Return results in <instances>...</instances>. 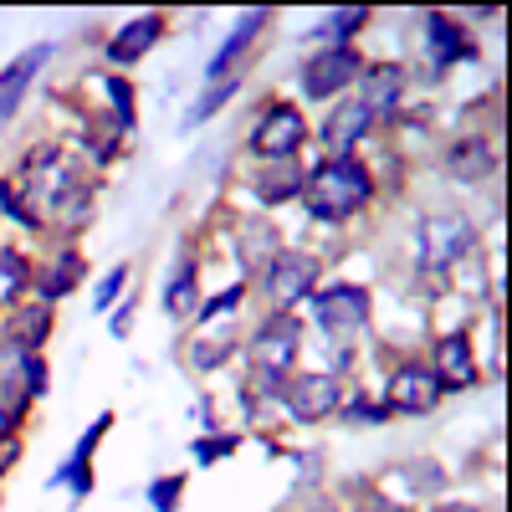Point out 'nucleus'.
<instances>
[{
	"mask_svg": "<svg viewBox=\"0 0 512 512\" xmlns=\"http://www.w3.org/2000/svg\"><path fill=\"white\" fill-rule=\"evenodd\" d=\"M21 200L36 221H62L77 226L93 205V185L77 175V164L62 149H36L21 169Z\"/></svg>",
	"mask_w": 512,
	"mask_h": 512,
	"instance_id": "nucleus-1",
	"label": "nucleus"
},
{
	"mask_svg": "<svg viewBox=\"0 0 512 512\" xmlns=\"http://www.w3.org/2000/svg\"><path fill=\"white\" fill-rule=\"evenodd\" d=\"M369 169L359 159H323L303 180V200L318 221H349L354 210L369 200Z\"/></svg>",
	"mask_w": 512,
	"mask_h": 512,
	"instance_id": "nucleus-2",
	"label": "nucleus"
},
{
	"mask_svg": "<svg viewBox=\"0 0 512 512\" xmlns=\"http://www.w3.org/2000/svg\"><path fill=\"white\" fill-rule=\"evenodd\" d=\"M297 344H303V323H297L292 313H272L262 328H256V338H251V364H256V374H262L267 390H272V384H282V374L292 369Z\"/></svg>",
	"mask_w": 512,
	"mask_h": 512,
	"instance_id": "nucleus-3",
	"label": "nucleus"
},
{
	"mask_svg": "<svg viewBox=\"0 0 512 512\" xmlns=\"http://www.w3.org/2000/svg\"><path fill=\"white\" fill-rule=\"evenodd\" d=\"M477 246V226L466 216H431L420 226V272H446L456 256H466Z\"/></svg>",
	"mask_w": 512,
	"mask_h": 512,
	"instance_id": "nucleus-4",
	"label": "nucleus"
},
{
	"mask_svg": "<svg viewBox=\"0 0 512 512\" xmlns=\"http://www.w3.org/2000/svg\"><path fill=\"white\" fill-rule=\"evenodd\" d=\"M303 139H308L303 113L287 108V103H277L272 113H262V123H256L251 154H256V159H267V164H282V159H292L297 149H303Z\"/></svg>",
	"mask_w": 512,
	"mask_h": 512,
	"instance_id": "nucleus-5",
	"label": "nucleus"
},
{
	"mask_svg": "<svg viewBox=\"0 0 512 512\" xmlns=\"http://www.w3.org/2000/svg\"><path fill=\"white\" fill-rule=\"evenodd\" d=\"M441 405V384L431 374V364H400L390 374V390H384V410L390 415H431Z\"/></svg>",
	"mask_w": 512,
	"mask_h": 512,
	"instance_id": "nucleus-6",
	"label": "nucleus"
},
{
	"mask_svg": "<svg viewBox=\"0 0 512 512\" xmlns=\"http://www.w3.org/2000/svg\"><path fill=\"white\" fill-rule=\"evenodd\" d=\"M313 318L328 338H354L369 318V292L364 287H349V282H338L328 292L313 297Z\"/></svg>",
	"mask_w": 512,
	"mask_h": 512,
	"instance_id": "nucleus-7",
	"label": "nucleus"
},
{
	"mask_svg": "<svg viewBox=\"0 0 512 512\" xmlns=\"http://www.w3.org/2000/svg\"><path fill=\"white\" fill-rule=\"evenodd\" d=\"M262 272H267L262 287H267V297L277 303V313H287L292 303H303V297L313 292V282H318L313 256H303V251H277Z\"/></svg>",
	"mask_w": 512,
	"mask_h": 512,
	"instance_id": "nucleus-8",
	"label": "nucleus"
},
{
	"mask_svg": "<svg viewBox=\"0 0 512 512\" xmlns=\"http://www.w3.org/2000/svg\"><path fill=\"white\" fill-rule=\"evenodd\" d=\"M282 400H287V415L292 420H328L338 410V400H344V384H338V374H292L282 384Z\"/></svg>",
	"mask_w": 512,
	"mask_h": 512,
	"instance_id": "nucleus-9",
	"label": "nucleus"
},
{
	"mask_svg": "<svg viewBox=\"0 0 512 512\" xmlns=\"http://www.w3.org/2000/svg\"><path fill=\"white\" fill-rule=\"evenodd\" d=\"M359 72H364V62H359L354 47H328V52L308 57V67H303V93H308V98H333V93H344L349 82H359Z\"/></svg>",
	"mask_w": 512,
	"mask_h": 512,
	"instance_id": "nucleus-10",
	"label": "nucleus"
},
{
	"mask_svg": "<svg viewBox=\"0 0 512 512\" xmlns=\"http://www.w3.org/2000/svg\"><path fill=\"white\" fill-rule=\"evenodd\" d=\"M431 374H436V384H441V390H472V384H477L472 338H466V333H446L441 344H436Z\"/></svg>",
	"mask_w": 512,
	"mask_h": 512,
	"instance_id": "nucleus-11",
	"label": "nucleus"
},
{
	"mask_svg": "<svg viewBox=\"0 0 512 512\" xmlns=\"http://www.w3.org/2000/svg\"><path fill=\"white\" fill-rule=\"evenodd\" d=\"M497 169V149L487 144V139H456L451 144V154H446V175L451 180H461V185H477V180H487Z\"/></svg>",
	"mask_w": 512,
	"mask_h": 512,
	"instance_id": "nucleus-12",
	"label": "nucleus"
},
{
	"mask_svg": "<svg viewBox=\"0 0 512 512\" xmlns=\"http://www.w3.org/2000/svg\"><path fill=\"white\" fill-rule=\"evenodd\" d=\"M425 52H431L436 67H451L461 57H477L472 36H466L456 21H446V16H425Z\"/></svg>",
	"mask_w": 512,
	"mask_h": 512,
	"instance_id": "nucleus-13",
	"label": "nucleus"
},
{
	"mask_svg": "<svg viewBox=\"0 0 512 512\" xmlns=\"http://www.w3.org/2000/svg\"><path fill=\"white\" fill-rule=\"evenodd\" d=\"M400 93H405V67H364L359 72V103L369 108V113H390L395 103H400Z\"/></svg>",
	"mask_w": 512,
	"mask_h": 512,
	"instance_id": "nucleus-14",
	"label": "nucleus"
},
{
	"mask_svg": "<svg viewBox=\"0 0 512 512\" xmlns=\"http://www.w3.org/2000/svg\"><path fill=\"white\" fill-rule=\"evenodd\" d=\"M369 123H374V113L354 98V103H344L328 123H323V139H328V149H333V159H349V149L369 134Z\"/></svg>",
	"mask_w": 512,
	"mask_h": 512,
	"instance_id": "nucleus-15",
	"label": "nucleus"
},
{
	"mask_svg": "<svg viewBox=\"0 0 512 512\" xmlns=\"http://www.w3.org/2000/svg\"><path fill=\"white\" fill-rule=\"evenodd\" d=\"M262 26H267V11H246V16L236 21V31L226 36V47H221L216 57H210V72H205V77H210V82H226V72L236 67V57L251 47V41H256V31H262Z\"/></svg>",
	"mask_w": 512,
	"mask_h": 512,
	"instance_id": "nucleus-16",
	"label": "nucleus"
},
{
	"mask_svg": "<svg viewBox=\"0 0 512 512\" xmlns=\"http://www.w3.org/2000/svg\"><path fill=\"white\" fill-rule=\"evenodd\" d=\"M159 31H164V21H159V16H139V21H128V26L108 41V57H113V62H123V67H128V62H139V57L154 47V41H159Z\"/></svg>",
	"mask_w": 512,
	"mask_h": 512,
	"instance_id": "nucleus-17",
	"label": "nucleus"
},
{
	"mask_svg": "<svg viewBox=\"0 0 512 512\" xmlns=\"http://www.w3.org/2000/svg\"><path fill=\"white\" fill-rule=\"evenodd\" d=\"M41 62H47V47H31L16 67L0 72V118H11V113H16V103H21V93L31 88V77H36Z\"/></svg>",
	"mask_w": 512,
	"mask_h": 512,
	"instance_id": "nucleus-18",
	"label": "nucleus"
},
{
	"mask_svg": "<svg viewBox=\"0 0 512 512\" xmlns=\"http://www.w3.org/2000/svg\"><path fill=\"white\" fill-rule=\"evenodd\" d=\"M47 333H52V308H47V303L21 308V313L11 318V349H21V354H36L41 344H47Z\"/></svg>",
	"mask_w": 512,
	"mask_h": 512,
	"instance_id": "nucleus-19",
	"label": "nucleus"
},
{
	"mask_svg": "<svg viewBox=\"0 0 512 512\" xmlns=\"http://www.w3.org/2000/svg\"><path fill=\"white\" fill-rule=\"evenodd\" d=\"M292 195H303V169H297L292 159L272 164L267 175L256 180V200H262V205H282V200H292Z\"/></svg>",
	"mask_w": 512,
	"mask_h": 512,
	"instance_id": "nucleus-20",
	"label": "nucleus"
},
{
	"mask_svg": "<svg viewBox=\"0 0 512 512\" xmlns=\"http://www.w3.org/2000/svg\"><path fill=\"white\" fill-rule=\"evenodd\" d=\"M272 256H277V231H272L267 221H246V226H241V262H246L251 272H262Z\"/></svg>",
	"mask_w": 512,
	"mask_h": 512,
	"instance_id": "nucleus-21",
	"label": "nucleus"
},
{
	"mask_svg": "<svg viewBox=\"0 0 512 512\" xmlns=\"http://www.w3.org/2000/svg\"><path fill=\"white\" fill-rule=\"evenodd\" d=\"M31 282V262L21 251H0V308L16 303V292Z\"/></svg>",
	"mask_w": 512,
	"mask_h": 512,
	"instance_id": "nucleus-22",
	"label": "nucleus"
},
{
	"mask_svg": "<svg viewBox=\"0 0 512 512\" xmlns=\"http://www.w3.org/2000/svg\"><path fill=\"white\" fill-rule=\"evenodd\" d=\"M77 282H82V256L67 251V256H57V262L47 267V277H41V292H47V297H67Z\"/></svg>",
	"mask_w": 512,
	"mask_h": 512,
	"instance_id": "nucleus-23",
	"label": "nucleus"
},
{
	"mask_svg": "<svg viewBox=\"0 0 512 512\" xmlns=\"http://www.w3.org/2000/svg\"><path fill=\"white\" fill-rule=\"evenodd\" d=\"M195 272L190 267H180L175 272V282H169V292H164V308H169V318H190L195 313Z\"/></svg>",
	"mask_w": 512,
	"mask_h": 512,
	"instance_id": "nucleus-24",
	"label": "nucleus"
},
{
	"mask_svg": "<svg viewBox=\"0 0 512 512\" xmlns=\"http://www.w3.org/2000/svg\"><path fill=\"white\" fill-rule=\"evenodd\" d=\"M236 88H241V77H226V82H210V93H205V98H200V103H195V108L185 113V128H200V123H205L210 113H216V108H221V103H226V98H231Z\"/></svg>",
	"mask_w": 512,
	"mask_h": 512,
	"instance_id": "nucleus-25",
	"label": "nucleus"
},
{
	"mask_svg": "<svg viewBox=\"0 0 512 512\" xmlns=\"http://www.w3.org/2000/svg\"><path fill=\"white\" fill-rule=\"evenodd\" d=\"M369 21V11H338V16H328L313 36H323V41H338V47H349V36L359 31Z\"/></svg>",
	"mask_w": 512,
	"mask_h": 512,
	"instance_id": "nucleus-26",
	"label": "nucleus"
},
{
	"mask_svg": "<svg viewBox=\"0 0 512 512\" xmlns=\"http://www.w3.org/2000/svg\"><path fill=\"white\" fill-rule=\"evenodd\" d=\"M103 93L113 98V118H118V128L134 123V93H128V82H123V77H108V82H103Z\"/></svg>",
	"mask_w": 512,
	"mask_h": 512,
	"instance_id": "nucleus-27",
	"label": "nucleus"
},
{
	"mask_svg": "<svg viewBox=\"0 0 512 512\" xmlns=\"http://www.w3.org/2000/svg\"><path fill=\"white\" fill-rule=\"evenodd\" d=\"M180 492H185V477H159V482L149 487V507H154V512H175Z\"/></svg>",
	"mask_w": 512,
	"mask_h": 512,
	"instance_id": "nucleus-28",
	"label": "nucleus"
},
{
	"mask_svg": "<svg viewBox=\"0 0 512 512\" xmlns=\"http://www.w3.org/2000/svg\"><path fill=\"white\" fill-rule=\"evenodd\" d=\"M241 297H246V287H231V292H221V297H210V303L200 308V323H221L226 313H236Z\"/></svg>",
	"mask_w": 512,
	"mask_h": 512,
	"instance_id": "nucleus-29",
	"label": "nucleus"
},
{
	"mask_svg": "<svg viewBox=\"0 0 512 512\" xmlns=\"http://www.w3.org/2000/svg\"><path fill=\"white\" fill-rule=\"evenodd\" d=\"M231 451H236V436H205V441L195 446V461L210 466V461H221V456H231Z\"/></svg>",
	"mask_w": 512,
	"mask_h": 512,
	"instance_id": "nucleus-30",
	"label": "nucleus"
},
{
	"mask_svg": "<svg viewBox=\"0 0 512 512\" xmlns=\"http://www.w3.org/2000/svg\"><path fill=\"white\" fill-rule=\"evenodd\" d=\"M26 400L11 395V390H0V436H16V420H21Z\"/></svg>",
	"mask_w": 512,
	"mask_h": 512,
	"instance_id": "nucleus-31",
	"label": "nucleus"
},
{
	"mask_svg": "<svg viewBox=\"0 0 512 512\" xmlns=\"http://www.w3.org/2000/svg\"><path fill=\"white\" fill-rule=\"evenodd\" d=\"M231 354V338H210V344H195V369H216Z\"/></svg>",
	"mask_w": 512,
	"mask_h": 512,
	"instance_id": "nucleus-32",
	"label": "nucleus"
},
{
	"mask_svg": "<svg viewBox=\"0 0 512 512\" xmlns=\"http://www.w3.org/2000/svg\"><path fill=\"white\" fill-rule=\"evenodd\" d=\"M123 282H128V267H113V272L103 277V287H98V297H93V303H98V313L118 303V292H123Z\"/></svg>",
	"mask_w": 512,
	"mask_h": 512,
	"instance_id": "nucleus-33",
	"label": "nucleus"
},
{
	"mask_svg": "<svg viewBox=\"0 0 512 512\" xmlns=\"http://www.w3.org/2000/svg\"><path fill=\"white\" fill-rule=\"evenodd\" d=\"M0 210H6V216H16V221H21V226H31V231H36V226H41V221H36V216H31V210H26V200H21V195H16V190H11V185H0Z\"/></svg>",
	"mask_w": 512,
	"mask_h": 512,
	"instance_id": "nucleus-34",
	"label": "nucleus"
},
{
	"mask_svg": "<svg viewBox=\"0 0 512 512\" xmlns=\"http://www.w3.org/2000/svg\"><path fill=\"white\" fill-rule=\"evenodd\" d=\"M16 461H21V441L16 436H0V477H6Z\"/></svg>",
	"mask_w": 512,
	"mask_h": 512,
	"instance_id": "nucleus-35",
	"label": "nucleus"
},
{
	"mask_svg": "<svg viewBox=\"0 0 512 512\" xmlns=\"http://www.w3.org/2000/svg\"><path fill=\"white\" fill-rule=\"evenodd\" d=\"M349 415L354 420H390V410H384V405H349Z\"/></svg>",
	"mask_w": 512,
	"mask_h": 512,
	"instance_id": "nucleus-36",
	"label": "nucleus"
},
{
	"mask_svg": "<svg viewBox=\"0 0 512 512\" xmlns=\"http://www.w3.org/2000/svg\"><path fill=\"white\" fill-rule=\"evenodd\" d=\"M431 512H477L472 502H451V507H431Z\"/></svg>",
	"mask_w": 512,
	"mask_h": 512,
	"instance_id": "nucleus-37",
	"label": "nucleus"
}]
</instances>
